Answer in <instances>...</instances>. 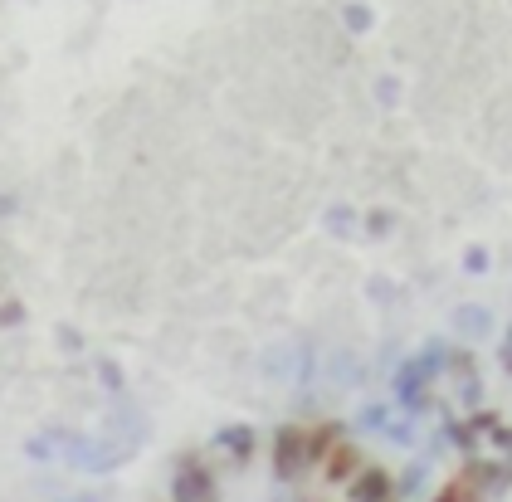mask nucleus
I'll return each instance as SVG.
<instances>
[{"mask_svg": "<svg viewBox=\"0 0 512 502\" xmlns=\"http://www.w3.org/2000/svg\"><path fill=\"white\" fill-rule=\"evenodd\" d=\"M449 351H454L449 342L430 337L425 347L410 356V361H400V366L391 371V400L405 410V415H420V410L434 400L430 386H434V376H439V371H449Z\"/></svg>", "mask_w": 512, "mask_h": 502, "instance_id": "1", "label": "nucleus"}, {"mask_svg": "<svg viewBox=\"0 0 512 502\" xmlns=\"http://www.w3.org/2000/svg\"><path fill=\"white\" fill-rule=\"evenodd\" d=\"M269 468L278 483H298L313 459H308V425H278L269 439Z\"/></svg>", "mask_w": 512, "mask_h": 502, "instance_id": "2", "label": "nucleus"}, {"mask_svg": "<svg viewBox=\"0 0 512 502\" xmlns=\"http://www.w3.org/2000/svg\"><path fill=\"white\" fill-rule=\"evenodd\" d=\"M171 502H220L215 468L200 464L196 454H181L176 459V478H171Z\"/></svg>", "mask_w": 512, "mask_h": 502, "instance_id": "3", "label": "nucleus"}, {"mask_svg": "<svg viewBox=\"0 0 512 502\" xmlns=\"http://www.w3.org/2000/svg\"><path fill=\"white\" fill-rule=\"evenodd\" d=\"M347 498L352 502H400V493H395V478L386 473V468L366 464L352 483H347Z\"/></svg>", "mask_w": 512, "mask_h": 502, "instance_id": "4", "label": "nucleus"}, {"mask_svg": "<svg viewBox=\"0 0 512 502\" xmlns=\"http://www.w3.org/2000/svg\"><path fill=\"white\" fill-rule=\"evenodd\" d=\"M464 478H469L483 498H493V493L512 488V464L508 459H469V464H464Z\"/></svg>", "mask_w": 512, "mask_h": 502, "instance_id": "5", "label": "nucleus"}, {"mask_svg": "<svg viewBox=\"0 0 512 502\" xmlns=\"http://www.w3.org/2000/svg\"><path fill=\"white\" fill-rule=\"evenodd\" d=\"M361 468H366V464H361V449H356L352 439H342V444H337V449H332V454L322 459V478H327V483H342V488H347V483H352Z\"/></svg>", "mask_w": 512, "mask_h": 502, "instance_id": "6", "label": "nucleus"}, {"mask_svg": "<svg viewBox=\"0 0 512 502\" xmlns=\"http://www.w3.org/2000/svg\"><path fill=\"white\" fill-rule=\"evenodd\" d=\"M254 444H259L254 425H225V429H215V449H220V454H230L235 464H244V459L254 454Z\"/></svg>", "mask_w": 512, "mask_h": 502, "instance_id": "7", "label": "nucleus"}, {"mask_svg": "<svg viewBox=\"0 0 512 502\" xmlns=\"http://www.w3.org/2000/svg\"><path fill=\"white\" fill-rule=\"evenodd\" d=\"M347 439V429L337 425V420H322V425H308V459H313V468H322V459L337 449Z\"/></svg>", "mask_w": 512, "mask_h": 502, "instance_id": "8", "label": "nucleus"}, {"mask_svg": "<svg viewBox=\"0 0 512 502\" xmlns=\"http://www.w3.org/2000/svg\"><path fill=\"white\" fill-rule=\"evenodd\" d=\"M430 502H483V493L473 488L464 473H459V478H449V483H444V488H439V493H434Z\"/></svg>", "mask_w": 512, "mask_h": 502, "instance_id": "9", "label": "nucleus"}, {"mask_svg": "<svg viewBox=\"0 0 512 502\" xmlns=\"http://www.w3.org/2000/svg\"><path fill=\"white\" fill-rule=\"evenodd\" d=\"M342 25H347L352 35H366V30L376 25V15H371V5H342Z\"/></svg>", "mask_w": 512, "mask_h": 502, "instance_id": "10", "label": "nucleus"}, {"mask_svg": "<svg viewBox=\"0 0 512 502\" xmlns=\"http://www.w3.org/2000/svg\"><path fill=\"white\" fill-rule=\"evenodd\" d=\"M454 322H459L464 332H473V337L493 327V322H488V308H459V312H454Z\"/></svg>", "mask_w": 512, "mask_h": 502, "instance_id": "11", "label": "nucleus"}, {"mask_svg": "<svg viewBox=\"0 0 512 502\" xmlns=\"http://www.w3.org/2000/svg\"><path fill=\"white\" fill-rule=\"evenodd\" d=\"M391 420H395L391 405H366V410L356 415V425H361V429H381V434H386V425H391Z\"/></svg>", "mask_w": 512, "mask_h": 502, "instance_id": "12", "label": "nucleus"}, {"mask_svg": "<svg viewBox=\"0 0 512 502\" xmlns=\"http://www.w3.org/2000/svg\"><path fill=\"white\" fill-rule=\"evenodd\" d=\"M420 488H425V464H410L395 478V493H400V498H410V493H420Z\"/></svg>", "mask_w": 512, "mask_h": 502, "instance_id": "13", "label": "nucleus"}, {"mask_svg": "<svg viewBox=\"0 0 512 502\" xmlns=\"http://www.w3.org/2000/svg\"><path fill=\"white\" fill-rule=\"evenodd\" d=\"M352 225H356V215L347 210V205H337V210H327V230L332 234H352Z\"/></svg>", "mask_w": 512, "mask_h": 502, "instance_id": "14", "label": "nucleus"}, {"mask_svg": "<svg viewBox=\"0 0 512 502\" xmlns=\"http://www.w3.org/2000/svg\"><path fill=\"white\" fill-rule=\"evenodd\" d=\"M386 439H391V444H415V425H410V420H391V425H386Z\"/></svg>", "mask_w": 512, "mask_h": 502, "instance_id": "15", "label": "nucleus"}, {"mask_svg": "<svg viewBox=\"0 0 512 502\" xmlns=\"http://www.w3.org/2000/svg\"><path fill=\"white\" fill-rule=\"evenodd\" d=\"M459 400H464L469 410H478V405H483V381H478V376H469V381L459 386Z\"/></svg>", "mask_w": 512, "mask_h": 502, "instance_id": "16", "label": "nucleus"}, {"mask_svg": "<svg viewBox=\"0 0 512 502\" xmlns=\"http://www.w3.org/2000/svg\"><path fill=\"white\" fill-rule=\"evenodd\" d=\"M464 269H469V273H488V249H483V244H469V254H464Z\"/></svg>", "mask_w": 512, "mask_h": 502, "instance_id": "17", "label": "nucleus"}, {"mask_svg": "<svg viewBox=\"0 0 512 502\" xmlns=\"http://www.w3.org/2000/svg\"><path fill=\"white\" fill-rule=\"evenodd\" d=\"M98 376H103V386L108 390H122V371L113 366V361H98Z\"/></svg>", "mask_w": 512, "mask_h": 502, "instance_id": "18", "label": "nucleus"}, {"mask_svg": "<svg viewBox=\"0 0 512 502\" xmlns=\"http://www.w3.org/2000/svg\"><path fill=\"white\" fill-rule=\"evenodd\" d=\"M493 444H498V454L512 464V429L508 425H498V434H493Z\"/></svg>", "mask_w": 512, "mask_h": 502, "instance_id": "19", "label": "nucleus"}, {"mask_svg": "<svg viewBox=\"0 0 512 502\" xmlns=\"http://www.w3.org/2000/svg\"><path fill=\"white\" fill-rule=\"evenodd\" d=\"M498 361H503V371L512 376V322H508V337L498 342Z\"/></svg>", "mask_w": 512, "mask_h": 502, "instance_id": "20", "label": "nucleus"}, {"mask_svg": "<svg viewBox=\"0 0 512 502\" xmlns=\"http://www.w3.org/2000/svg\"><path fill=\"white\" fill-rule=\"evenodd\" d=\"M366 230H371V234H386V230H391V215H386V210H376V215L366 220Z\"/></svg>", "mask_w": 512, "mask_h": 502, "instance_id": "21", "label": "nucleus"}, {"mask_svg": "<svg viewBox=\"0 0 512 502\" xmlns=\"http://www.w3.org/2000/svg\"><path fill=\"white\" fill-rule=\"evenodd\" d=\"M0 317H5V327H15V322L25 317V308H20V303H5V312H0Z\"/></svg>", "mask_w": 512, "mask_h": 502, "instance_id": "22", "label": "nucleus"}]
</instances>
